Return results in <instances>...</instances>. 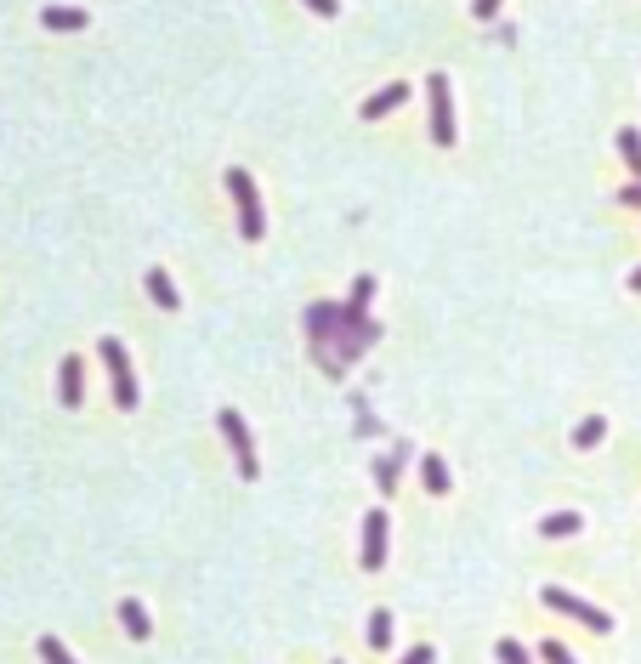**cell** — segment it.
Segmentation results:
<instances>
[{
	"label": "cell",
	"instance_id": "cell-25",
	"mask_svg": "<svg viewBox=\"0 0 641 664\" xmlns=\"http://www.w3.org/2000/svg\"><path fill=\"white\" fill-rule=\"evenodd\" d=\"M619 205H641V182H630V188L619 193Z\"/></svg>",
	"mask_w": 641,
	"mask_h": 664
},
{
	"label": "cell",
	"instance_id": "cell-11",
	"mask_svg": "<svg viewBox=\"0 0 641 664\" xmlns=\"http://www.w3.org/2000/svg\"><path fill=\"white\" fill-rule=\"evenodd\" d=\"M420 477H426V489H432V494H449V489H454L443 455H426V460H420Z\"/></svg>",
	"mask_w": 641,
	"mask_h": 664
},
{
	"label": "cell",
	"instance_id": "cell-14",
	"mask_svg": "<svg viewBox=\"0 0 641 664\" xmlns=\"http://www.w3.org/2000/svg\"><path fill=\"white\" fill-rule=\"evenodd\" d=\"M369 296H375V279L364 273V279L352 284V301H347V318H352V324H364V307H369Z\"/></svg>",
	"mask_w": 641,
	"mask_h": 664
},
{
	"label": "cell",
	"instance_id": "cell-9",
	"mask_svg": "<svg viewBox=\"0 0 641 664\" xmlns=\"http://www.w3.org/2000/svg\"><path fill=\"white\" fill-rule=\"evenodd\" d=\"M403 103H409V86H386L364 103V120H381V114H392V108H403Z\"/></svg>",
	"mask_w": 641,
	"mask_h": 664
},
{
	"label": "cell",
	"instance_id": "cell-18",
	"mask_svg": "<svg viewBox=\"0 0 641 664\" xmlns=\"http://www.w3.org/2000/svg\"><path fill=\"white\" fill-rule=\"evenodd\" d=\"M40 659H46V664H74V653L57 642V636H40Z\"/></svg>",
	"mask_w": 641,
	"mask_h": 664
},
{
	"label": "cell",
	"instance_id": "cell-15",
	"mask_svg": "<svg viewBox=\"0 0 641 664\" xmlns=\"http://www.w3.org/2000/svg\"><path fill=\"white\" fill-rule=\"evenodd\" d=\"M619 154H624V165H630V171H636V182H641V137L630 131V125L619 131Z\"/></svg>",
	"mask_w": 641,
	"mask_h": 664
},
{
	"label": "cell",
	"instance_id": "cell-1",
	"mask_svg": "<svg viewBox=\"0 0 641 664\" xmlns=\"http://www.w3.org/2000/svg\"><path fill=\"white\" fill-rule=\"evenodd\" d=\"M97 352H103L108 381H114V403H120V409H137V375H131V358H125V347L114 341V335H103V341H97Z\"/></svg>",
	"mask_w": 641,
	"mask_h": 664
},
{
	"label": "cell",
	"instance_id": "cell-24",
	"mask_svg": "<svg viewBox=\"0 0 641 664\" xmlns=\"http://www.w3.org/2000/svg\"><path fill=\"white\" fill-rule=\"evenodd\" d=\"M403 664H432V647H409V659Z\"/></svg>",
	"mask_w": 641,
	"mask_h": 664
},
{
	"label": "cell",
	"instance_id": "cell-13",
	"mask_svg": "<svg viewBox=\"0 0 641 664\" xmlns=\"http://www.w3.org/2000/svg\"><path fill=\"white\" fill-rule=\"evenodd\" d=\"M120 625L131 630V636H148V630H154V619H148V613H142V602H120Z\"/></svg>",
	"mask_w": 641,
	"mask_h": 664
},
{
	"label": "cell",
	"instance_id": "cell-21",
	"mask_svg": "<svg viewBox=\"0 0 641 664\" xmlns=\"http://www.w3.org/2000/svg\"><path fill=\"white\" fill-rule=\"evenodd\" d=\"M545 664H573V653L562 642H545Z\"/></svg>",
	"mask_w": 641,
	"mask_h": 664
},
{
	"label": "cell",
	"instance_id": "cell-7",
	"mask_svg": "<svg viewBox=\"0 0 641 664\" xmlns=\"http://www.w3.org/2000/svg\"><path fill=\"white\" fill-rule=\"evenodd\" d=\"M57 386H63V392H57V398L69 403H86V364H80V358H63V369H57Z\"/></svg>",
	"mask_w": 641,
	"mask_h": 664
},
{
	"label": "cell",
	"instance_id": "cell-19",
	"mask_svg": "<svg viewBox=\"0 0 641 664\" xmlns=\"http://www.w3.org/2000/svg\"><path fill=\"white\" fill-rule=\"evenodd\" d=\"M398 460H403V449H398V455H386V460H381V494H392V489H398Z\"/></svg>",
	"mask_w": 641,
	"mask_h": 664
},
{
	"label": "cell",
	"instance_id": "cell-20",
	"mask_svg": "<svg viewBox=\"0 0 641 664\" xmlns=\"http://www.w3.org/2000/svg\"><path fill=\"white\" fill-rule=\"evenodd\" d=\"M500 664H528V647H522V642H500Z\"/></svg>",
	"mask_w": 641,
	"mask_h": 664
},
{
	"label": "cell",
	"instance_id": "cell-26",
	"mask_svg": "<svg viewBox=\"0 0 641 664\" xmlns=\"http://www.w3.org/2000/svg\"><path fill=\"white\" fill-rule=\"evenodd\" d=\"M630 290H636V296H641V267H636V273H630Z\"/></svg>",
	"mask_w": 641,
	"mask_h": 664
},
{
	"label": "cell",
	"instance_id": "cell-10",
	"mask_svg": "<svg viewBox=\"0 0 641 664\" xmlns=\"http://www.w3.org/2000/svg\"><path fill=\"white\" fill-rule=\"evenodd\" d=\"M148 296H154L165 313H176V307H182V296H176V284H171V273H165V267H154V273H148Z\"/></svg>",
	"mask_w": 641,
	"mask_h": 664
},
{
	"label": "cell",
	"instance_id": "cell-8",
	"mask_svg": "<svg viewBox=\"0 0 641 664\" xmlns=\"http://www.w3.org/2000/svg\"><path fill=\"white\" fill-rule=\"evenodd\" d=\"M40 23H46V29H57V35H74V29H86V12H80V6H46V12H40Z\"/></svg>",
	"mask_w": 641,
	"mask_h": 664
},
{
	"label": "cell",
	"instance_id": "cell-5",
	"mask_svg": "<svg viewBox=\"0 0 641 664\" xmlns=\"http://www.w3.org/2000/svg\"><path fill=\"white\" fill-rule=\"evenodd\" d=\"M426 97H432V137L443 148H454V103H449V74H432L426 80Z\"/></svg>",
	"mask_w": 641,
	"mask_h": 664
},
{
	"label": "cell",
	"instance_id": "cell-22",
	"mask_svg": "<svg viewBox=\"0 0 641 664\" xmlns=\"http://www.w3.org/2000/svg\"><path fill=\"white\" fill-rule=\"evenodd\" d=\"M494 12H500V0H471V18H494Z\"/></svg>",
	"mask_w": 641,
	"mask_h": 664
},
{
	"label": "cell",
	"instance_id": "cell-12",
	"mask_svg": "<svg viewBox=\"0 0 641 664\" xmlns=\"http://www.w3.org/2000/svg\"><path fill=\"white\" fill-rule=\"evenodd\" d=\"M602 437H607V420L590 415V420H579V426H573V449H596Z\"/></svg>",
	"mask_w": 641,
	"mask_h": 664
},
{
	"label": "cell",
	"instance_id": "cell-17",
	"mask_svg": "<svg viewBox=\"0 0 641 664\" xmlns=\"http://www.w3.org/2000/svg\"><path fill=\"white\" fill-rule=\"evenodd\" d=\"M392 642V613H369V647Z\"/></svg>",
	"mask_w": 641,
	"mask_h": 664
},
{
	"label": "cell",
	"instance_id": "cell-3",
	"mask_svg": "<svg viewBox=\"0 0 641 664\" xmlns=\"http://www.w3.org/2000/svg\"><path fill=\"white\" fill-rule=\"evenodd\" d=\"M222 437H227V449H233V460H239V477L250 483L261 466H256V443H250V426H244L239 409H222Z\"/></svg>",
	"mask_w": 641,
	"mask_h": 664
},
{
	"label": "cell",
	"instance_id": "cell-16",
	"mask_svg": "<svg viewBox=\"0 0 641 664\" xmlns=\"http://www.w3.org/2000/svg\"><path fill=\"white\" fill-rule=\"evenodd\" d=\"M545 534H551V540H568V534H579V517H573V511H556V517H545Z\"/></svg>",
	"mask_w": 641,
	"mask_h": 664
},
{
	"label": "cell",
	"instance_id": "cell-4",
	"mask_svg": "<svg viewBox=\"0 0 641 664\" xmlns=\"http://www.w3.org/2000/svg\"><path fill=\"white\" fill-rule=\"evenodd\" d=\"M545 608H556V613H568V619H579V625H590L596 636H607V630H613V619H607L602 608L579 602V596H573V591H562V585H545Z\"/></svg>",
	"mask_w": 641,
	"mask_h": 664
},
{
	"label": "cell",
	"instance_id": "cell-2",
	"mask_svg": "<svg viewBox=\"0 0 641 664\" xmlns=\"http://www.w3.org/2000/svg\"><path fill=\"white\" fill-rule=\"evenodd\" d=\"M227 193H233V205H239V233L244 239H261V233H267V216H261L256 182H250L244 171H227Z\"/></svg>",
	"mask_w": 641,
	"mask_h": 664
},
{
	"label": "cell",
	"instance_id": "cell-23",
	"mask_svg": "<svg viewBox=\"0 0 641 664\" xmlns=\"http://www.w3.org/2000/svg\"><path fill=\"white\" fill-rule=\"evenodd\" d=\"M312 12H318V18H335V12H341V0H307Z\"/></svg>",
	"mask_w": 641,
	"mask_h": 664
},
{
	"label": "cell",
	"instance_id": "cell-6",
	"mask_svg": "<svg viewBox=\"0 0 641 664\" xmlns=\"http://www.w3.org/2000/svg\"><path fill=\"white\" fill-rule=\"evenodd\" d=\"M381 562H386V511H369L364 517V568L381 574Z\"/></svg>",
	"mask_w": 641,
	"mask_h": 664
}]
</instances>
